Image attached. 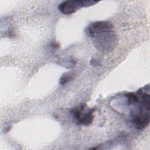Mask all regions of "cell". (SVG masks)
<instances>
[{
  "instance_id": "5",
  "label": "cell",
  "mask_w": 150,
  "mask_h": 150,
  "mask_svg": "<svg viewBox=\"0 0 150 150\" xmlns=\"http://www.w3.org/2000/svg\"><path fill=\"white\" fill-rule=\"evenodd\" d=\"M74 74L71 72H68L63 74L60 79V84L64 85L73 79Z\"/></svg>"
},
{
  "instance_id": "3",
  "label": "cell",
  "mask_w": 150,
  "mask_h": 150,
  "mask_svg": "<svg viewBox=\"0 0 150 150\" xmlns=\"http://www.w3.org/2000/svg\"><path fill=\"white\" fill-rule=\"evenodd\" d=\"M97 2L98 1H66L61 3L58 9L61 13L69 15L75 12L80 8L89 6Z\"/></svg>"
},
{
  "instance_id": "4",
  "label": "cell",
  "mask_w": 150,
  "mask_h": 150,
  "mask_svg": "<svg viewBox=\"0 0 150 150\" xmlns=\"http://www.w3.org/2000/svg\"><path fill=\"white\" fill-rule=\"evenodd\" d=\"M84 106H79L72 110V114L73 117L77 121L79 124L88 125L93 120V112L94 111V109H91L84 112Z\"/></svg>"
},
{
  "instance_id": "1",
  "label": "cell",
  "mask_w": 150,
  "mask_h": 150,
  "mask_svg": "<svg viewBox=\"0 0 150 150\" xmlns=\"http://www.w3.org/2000/svg\"><path fill=\"white\" fill-rule=\"evenodd\" d=\"M113 25L107 21H98L91 24L87 33L94 39L96 47L101 52H110L117 44V38L112 31Z\"/></svg>"
},
{
  "instance_id": "2",
  "label": "cell",
  "mask_w": 150,
  "mask_h": 150,
  "mask_svg": "<svg viewBox=\"0 0 150 150\" xmlns=\"http://www.w3.org/2000/svg\"><path fill=\"white\" fill-rule=\"evenodd\" d=\"M140 88L138 91L140 96L139 104L137 107V110L131 114L132 121L138 129L145 128L149 121V86L146 88Z\"/></svg>"
}]
</instances>
